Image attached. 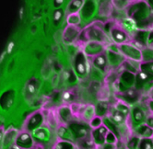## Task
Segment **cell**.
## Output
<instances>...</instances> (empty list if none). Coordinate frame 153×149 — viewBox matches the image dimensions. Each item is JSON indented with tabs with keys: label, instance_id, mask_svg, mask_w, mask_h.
<instances>
[{
	"label": "cell",
	"instance_id": "d4e9b609",
	"mask_svg": "<svg viewBox=\"0 0 153 149\" xmlns=\"http://www.w3.org/2000/svg\"><path fill=\"white\" fill-rule=\"evenodd\" d=\"M139 71L144 72L150 77H153V61L142 62L139 63Z\"/></svg>",
	"mask_w": 153,
	"mask_h": 149
},
{
	"label": "cell",
	"instance_id": "2e32d148",
	"mask_svg": "<svg viewBox=\"0 0 153 149\" xmlns=\"http://www.w3.org/2000/svg\"><path fill=\"white\" fill-rule=\"evenodd\" d=\"M132 118H133V121L137 124H141V123H144L146 122V115L144 113V111H142L139 107H134L132 111Z\"/></svg>",
	"mask_w": 153,
	"mask_h": 149
},
{
	"label": "cell",
	"instance_id": "8fae6325",
	"mask_svg": "<svg viewBox=\"0 0 153 149\" xmlns=\"http://www.w3.org/2000/svg\"><path fill=\"white\" fill-rule=\"evenodd\" d=\"M136 77H137V74H135L134 72L125 70L121 74V77H120V84L123 85L125 88H126V89H130L133 86H135Z\"/></svg>",
	"mask_w": 153,
	"mask_h": 149
},
{
	"label": "cell",
	"instance_id": "4dcf8cb0",
	"mask_svg": "<svg viewBox=\"0 0 153 149\" xmlns=\"http://www.w3.org/2000/svg\"><path fill=\"white\" fill-rule=\"evenodd\" d=\"M140 139L141 138L137 135H135L132 138H130L127 145H126V148L127 149H137L138 145H139Z\"/></svg>",
	"mask_w": 153,
	"mask_h": 149
},
{
	"label": "cell",
	"instance_id": "277c9868",
	"mask_svg": "<svg viewBox=\"0 0 153 149\" xmlns=\"http://www.w3.org/2000/svg\"><path fill=\"white\" fill-rule=\"evenodd\" d=\"M69 129L71 130L75 139H83V138L89 137L91 134V128L90 125L79 123V122H73L69 124Z\"/></svg>",
	"mask_w": 153,
	"mask_h": 149
},
{
	"label": "cell",
	"instance_id": "f35d334b",
	"mask_svg": "<svg viewBox=\"0 0 153 149\" xmlns=\"http://www.w3.org/2000/svg\"><path fill=\"white\" fill-rule=\"evenodd\" d=\"M63 100H67V101L72 100H73V94L70 91H65V92H64V94H63Z\"/></svg>",
	"mask_w": 153,
	"mask_h": 149
},
{
	"label": "cell",
	"instance_id": "8d00e7d4",
	"mask_svg": "<svg viewBox=\"0 0 153 149\" xmlns=\"http://www.w3.org/2000/svg\"><path fill=\"white\" fill-rule=\"evenodd\" d=\"M96 149H116V145H112V144L105 143L102 145H97Z\"/></svg>",
	"mask_w": 153,
	"mask_h": 149
},
{
	"label": "cell",
	"instance_id": "f6af8a7d",
	"mask_svg": "<svg viewBox=\"0 0 153 149\" xmlns=\"http://www.w3.org/2000/svg\"><path fill=\"white\" fill-rule=\"evenodd\" d=\"M152 100H153V96H152Z\"/></svg>",
	"mask_w": 153,
	"mask_h": 149
},
{
	"label": "cell",
	"instance_id": "52a82bcc",
	"mask_svg": "<svg viewBox=\"0 0 153 149\" xmlns=\"http://www.w3.org/2000/svg\"><path fill=\"white\" fill-rule=\"evenodd\" d=\"M103 52H104V46L102 45V44L98 41L86 42L84 46V51H83L86 56H91V57H94L98 55H100Z\"/></svg>",
	"mask_w": 153,
	"mask_h": 149
},
{
	"label": "cell",
	"instance_id": "d6986e66",
	"mask_svg": "<svg viewBox=\"0 0 153 149\" xmlns=\"http://www.w3.org/2000/svg\"><path fill=\"white\" fill-rule=\"evenodd\" d=\"M79 145L82 149H96L97 148V145L95 144L91 135L89 137L83 138V139H80Z\"/></svg>",
	"mask_w": 153,
	"mask_h": 149
},
{
	"label": "cell",
	"instance_id": "d6a6232c",
	"mask_svg": "<svg viewBox=\"0 0 153 149\" xmlns=\"http://www.w3.org/2000/svg\"><path fill=\"white\" fill-rule=\"evenodd\" d=\"M54 149H75L73 142L62 140L54 145Z\"/></svg>",
	"mask_w": 153,
	"mask_h": 149
},
{
	"label": "cell",
	"instance_id": "e575fe53",
	"mask_svg": "<svg viewBox=\"0 0 153 149\" xmlns=\"http://www.w3.org/2000/svg\"><path fill=\"white\" fill-rule=\"evenodd\" d=\"M117 141H118V138L112 132H108V134L106 135V141H105V143L112 144V145H116Z\"/></svg>",
	"mask_w": 153,
	"mask_h": 149
},
{
	"label": "cell",
	"instance_id": "7bdbcfd3",
	"mask_svg": "<svg viewBox=\"0 0 153 149\" xmlns=\"http://www.w3.org/2000/svg\"><path fill=\"white\" fill-rule=\"evenodd\" d=\"M147 3H148L149 7H150L152 13H153V0H150V1H147Z\"/></svg>",
	"mask_w": 153,
	"mask_h": 149
},
{
	"label": "cell",
	"instance_id": "83f0119b",
	"mask_svg": "<svg viewBox=\"0 0 153 149\" xmlns=\"http://www.w3.org/2000/svg\"><path fill=\"white\" fill-rule=\"evenodd\" d=\"M33 134L41 140H47L50 137V133L45 128H36L33 131Z\"/></svg>",
	"mask_w": 153,
	"mask_h": 149
},
{
	"label": "cell",
	"instance_id": "f546056e",
	"mask_svg": "<svg viewBox=\"0 0 153 149\" xmlns=\"http://www.w3.org/2000/svg\"><path fill=\"white\" fill-rule=\"evenodd\" d=\"M114 110H116L117 111L123 113L125 116H127V115L130 113V109H129V107H128V106H127L126 103H124V102H122V101H119V102H117V103L115 104V106H114Z\"/></svg>",
	"mask_w": 153,
	"mask_h": 149
},
{
	"label": "cell",
	"instance_id": "ffe728a7",
	"mask_svg": "<svg viewBox=\"0 0 153 149\" xmlns=\"http://www.w3.org/2000/svg\"><path fill=\"white\" fill-rule=\"evenodd\" d=\"M103 124L107 127L108 131L112 132L118 138V140H119L120 135H119V132H118V129H117V127H116V124L114 122H112L109 117H104V118H103Z\"/></svg>",
	"mask_w": 153,
	"mask_h": 149
},
{
	"label": "cell",
	"instance_id": "ab89813d",
	"mask_svg": "<svg viewBox=\"0 0 153 149\" xmlns=\"http://www.w3.org/2000/svg\"><path fill=\"white\" fill-rule=\"evenodd\" d=\"M145 123L147 124V125H149L150 128H152L153 129V115H151V116H149L148 118L146 119V122H145Z\"/></svg>",
	"mask_w": 153,
	"mask_h": 149
},
{
	"label": "cell",
	"instance_id": "4fadbf2b",
	"mask_svg": "<svg viewBox=\"0 0 153 149\" xmlns=\"http://www.w3.org/2000/svg\"><path fill=\"white\" fill-rule=\"evenodd\" d=\"M136 134L140 138H152L153 137V129L150 128L149 125H147L144 122V123H141L137 126Z\"/></svg>",
	"mask_w": 153,
	"mask_h": 149
},
{
	"label": "cell",
	"instance_id": "1f68e13d",
	"mask_svg": "<svg viewBox=\"0 0 153 149\" xmlns=\"http://www.w3.org/2000/svg\"><path fill=\"white\" fill-rule=\"evenodd\" d=\"M103 124V118L100 116H94L93 118L91 120L90 122V127L91 128V130L93 129H97L98 127H100Z\"/></svg>",
	"mask_w": 153,
	"mask_h": 149
},
{
	"label": "cell",
	"instance_id": "e0dca14e",
	"mask_svg": "<svg viewBox=\"0 0 153 149\" xmlns=\"http://www.w3.org/2000/svg\"><path fill=\"white\" fill-rule=\"evenodd\" d=\"M58 134L60 136V138H62V140L65 141H69V142H74L75 137L71 132V130L69 129V127L67 126H62L58 130Z\"/></svg>",
	"mask_w": 153,
	"mask_h": 149
},
{
	"label": "cell",
	"instance_id": "cb8c5ba5",
	"mask_svg": "<svg viewBox=\"0 0 153 149\" xmlns=\"http://www.w3.org/2000/svg\"><path fill=\"white\" fill-rule=\"evenodd\" d=\"M94 116H96V111H95V106H88L86 107L85 110L82 112V118L85 121H89L91 122V120L93 118Z\"/></svg>",
	"mask_w": 153,
	"mask_h": 149
},
{
	"label": "cell",
	"instance_id": "836d02e7",
	"mask_svg": "<svg viewBox=\"0 0 153 149\" xmlns=\"http://www.w3.org/2000/svg\"><path fill=\"white\" fill-rule=\"evenodd\" d=\"M60 116H61V118L65 121V122H68L71 118V116H72V112H71V110L70 108L68 107H63L60 109Z\"/></svg>",
	"mask_w": 153,
	"mask_h": 149
},
{
	"label": "cell",
	"instance_id": "484cf974",
	"mask_svg": "<svg viewBox=\"0 0 153 149\" xmlns=\"http://www.w3.org/2000/svg\"><path fill=\"white\" fill-rule=\"evenodd\" d=\"M94 2H84L83 7L87 8V11H81L80 15L85 17L84 18H89L94 12Z\"/></svg>",
	"mask_w": 153,
	"mask_h": 149
},
{
	"label": "cell",
	"instance_id": "5bb4252c",
	"mask_svg": "<svg viewBox=\"0 0 153 149\" xmlns=\"http://www.w3.org/2000/svg\"><path fill=\"white\" fill-rule=\"evenodd\" d=\"M92 63L96 68L104 72L105 67L107 66V56L105 55V52H103L102 54L92 57Z\"/></svg>",
	"mask_w": 153,
	"mask_h": 149
},
{
	"label": "cell",
	"instance_id": "7a4b0ae2",
	"mask_svg": "<svg viewBox=\"0 0 153 149\" xmlns=\"http://www.w3.org/2000/svg\"><path fill=\"white\" fill-rule=\"evenodd\" d=\"M80 38L84 37L83 41L85 42L89 41H98V42H102L107 41V35L105 34L104 30L97 25L91 24L90 27L87 28L84 31L80 33Z\"/></svg>",
	"mask_w": 153,
	"mask_h": 149
},
{
	"label": "cell",
	"instance_id": "7c38bea8",
	"mask_svg": "<svg viewBox=\"0 0 153 149\" xmlns=\"http://www.w3.org/2000/svg\"><path fill=\"white\" fill-rule=\"evenodd\" d=\"M106 56H107V61L113 66H117L119 65L124 63V55L120 52H114L111 50L106 51Z\"/></svg>",
	"mask_w": 153,
	"mask_h": 149
},
{
	"label": "cell",
	"instance_id": "74e56055",
	"mask_svg": "<svg viewBox=\"0 0 153 149\" xmlns=\"http://www.w3.org/2000/svg\"><path fill=\"white\" fill-rule=\"evenodd\" d=\"M147 47L153 51V30L149 31V39H148V46Z\"/></svg>",
	"mask_w": 153,
	"mask_h": 149
},
{
	"label": "cell",
	"instance_id": "4316f807",
	"mask_svg": "<svg viewBox=\"0 0 153 149\" xmlns=\"http://www.w3.org/2000/svg\"><path fill=\"white\" fill-rule=\"evenodd\" d=\"M83 5H84V1H79V0H76V1H72L69 4V6H68L69 14L79 12V10L82 8Z\"/></svg>",
	"mask_w": 153,
	"mask_h": 149
},
{
	"label": "cell",
	"instance_id": "60d3db41",
	"mask_svg": "<svg viewBox=\"0 0 153 149\" xmlns=\"http://www.w3.org/2000/svg\"><path fill=\"white\" fill-rule=\"evenodd\" d=\"M14 48V42L13 41H10L8 45H7V54H11V52Z\"/></svg>",
	"mask_w": 153,
	"mask_h": 149
},
{
	"label": "cell",
	"instance_id": "6da1fadb",
	"mask_svg": "<svg viewBox=\"0 0 153 149\" xmlns=\"http://www.w3.org/2000/svg\"><path fill=\"white\" fill-rule=\"evenodd\" d=\"M127 13L128 18H133L137 25L153 16V13L147 2H137L131 6L129 5Z\"/></svg>",
	"mask_w": 153,
	"mask_h": 149
},
{
	"label": "cell",
	"instance_id": "d590c367",
	"mask_svg": "<svg viewBox=\"0 0 153 149\" xmlns=\"http://www.w3.org/2000/svg\"><path fill=\"white\" fill-rule=\"evenodd\" d=\"M62 17H63V9H61V8L56 9L53 14V19L56 21H59L62 18Z\"/></svg>",
	"mask_w": 153,
	"mask_h": 149
},
{
	"label": "cell",
	"instance_id": "f1b7e54d",
	"mask_svg": "<svg viewBox=\"0 0 153 149\" xmlns=\"http://www.w3.org/2000/svg\"><path fill=\"white\" fill-rule=\"evenodd\" d=\"M137 149H153L152 138H141Z\"/></svg>",
	"mask_w": 153,
	"mask_h": 149
},
{
	"label": "cell",
	"instance_id": "3957f363",
	"mask_svg": "<svg viewBox=\"0 0 153 149\" xmlns=\"http://www.w3.org/2000/svg\"><path fill=\"white\" fill-rule=\"evenodd\" d=\"M120 52L124 55V57L128 58L129 60L137 62L138 63L143 62V55H142V50L132 44L131 42L124 44L122 45H119Z\"/></svg>",
	"mask_w": 153,
	"mask_h": 149
},
{
	"label": "cell",
	"instance_id": "30bf717a",
	"mask_svg": "<svg viewBox=\"0 0 153 149\" xmlns=\"http://www.w3.org/2000/svg\"><path fill=\"white\" fill-rule=\"evenodd\" d=\"M120 26L122 27V29L126 31V32L132 37L136 31L138 30V27H137V23L136 22V21L131 18H125L121 20V22H120L119 24Z\"/></svg>",
	"mask_w": 153,
	"mask_h": 149
},
{
	"label": "cell",
	"instance_id": "8992f818",
	"mask_svg": "<svg viewBox=\"0 0 153 149\" xmlns=\"http://www.w3.org/2000/svg\"><path fill=\"white\" fill-rule=\"evenodd\" d=\"M75 70L78 76L84 77L88 72V63H87V56L83 52H80L76 56L75 59Z\"/></svg>",
	"mask_w": 153,
	"mask_h": 149
},
{
	"label": "cell",
	"instance_id": "44dd1931",
	"mask_svg": "<svg viewBox=\"0 0 153 149\" xmlns=\"http://www.w3.org/2000/svg\"><path fill=\"white\" fill-rule=\"evenodd\" d=\"M122 95L124 96L125 98L127 99V100L129 102H133V101L137 100V98H138V90L130 88V89H127L124 90Z\"/></svg>",
	"mask_w": 153,
	"mask_h": 149
},
{
	"label": "cell",
	"instance_id": "7402d4cb",
	"mask_svg": "<svg viewBox=\"0 0 153 149\" xmlns=\"http://www.w3.org/2000/svg\"><path fill=\"white\" fill-rule=\"evenodd\" d=\"M126 117V116H125L123 113L119 112V111H117L116 110L114 109V111L111 112V115L109 116V118H110L111 121L114 122L115 124H121V123H123L125 122Z\"/></svg>",
	"mask_w": 153,
	"mask_h": 149
},
{
	"label": "cell",
	"instance_id": "ac0fdd59",
	"mask_svg": "<svg viewBox=\"0 0 153 149\" xmlns=\"http://www.w3.org/2000/svg\"><path fill=\"white\" fill-rule=\"evenodd\" d=\"M95 111L97 116H100L102 118H103L109 111V104L106 101L99 102L95 106Z\"/></svg>",
	"mask_w": 153,
	"mask_h": 149
},
{
	"label": "cell",
	"instance_id": "ba28073f",
	"mask_svg": "<svg viewBox=\"0 0 153 149\" xmlns=\"http://www.w3.org/2000/svg\"><path fill=\"white\" fill-rule=\"evenodd\" d=\"M108 129L107 127L102 124V126L98 127L97 129H93L91 131V137L97 145H102L105 144L106 141V135L108 134Z\"/></svg>",
	"mask_w": 153,
	"mask_h": 149
},
{
	"label": "cell",
	"instance_id": "ee69618b",
	"mask_svg": "<svg viewBox=\"0 0 153 149\" xmlns=\"http://www.w3.org/2000/svg\"><path fill=\"white\" fill-rule=\"evenodd\" d=\"M22 16H23V7H21L19 10V18H22Z\"/></svg>",
	"mask_w": 153,
	"mask_h": 149
},
{
	"label": "cell",
	"instance_id": "b9f144b4",
	"mask_svg": "<svg viewBox=\"0 0 153 149\" xmlns=\"http://www.w3.org/2000/svg\"><path fill=\"white\" fill-rule=\"evenodd\" d=\"M6 55H7V52H3L2 54H1V56H0V63H1L2 62H3V60H4V58H5V56H6Z\"/></svg>",
	"mask_w": 153,
	"mask_h": 149
},
{
	"label": "cell",
	"instance_id": "5b68a950",
	"mask_svg": "<svg viewBox=\"0 0 153 149\" xmlns=\"http://www.w3.org/2000/svg\"><path fill=\"white\" fill-rule=\"evenodd\" d=\"M110 35L112 40L116 45H122L124 44H127L129 41V35L122 29L120 25L114 26L110 30Z\"/></svg>",
	"mask_w": 153,
	"mask_h": 149
},
{
	"label": "cell",
	"instance_id": "603a6c76",
	"mask_svg": "<svg viewBox=\"0 0 153 149\" xmlns=\"http://www.w3.org/2000/svg\"><path fill=\"white\" fill-rule=\"evenodd\" d=\"M81 20V15L80 12L76 13H71L68 15L67 18V22L69 26H79Z\"/></svg>",
	"mask_w": 153,
	"mask_h": 149
},
{
	"label": "cell",
	"instance_id": "9a60e30c",
	"mask_svg": "<svg viewBox=\"0 0 153 149\" xmlns=\"http://www.w3.org/2000/svg\"><path fill=\"white\" fill-rule=\"evenodd\" d=\"M150 76L142 71H138L137 73V77H136V84L135 86L137 88V89H140L143 88L145 85L149 81L150 79Z\"/></svg>",
	"mask_w": 153,
	"mask_h": 149
},
{
	"label": "cell",
	"instance_id": "9c48e42d",
	"mask_svg": "<svg viewBox=\"0 0 153 149\" xmlns=\"http://www.w3.org/2000/svg\"><path fill=\"white\" fill-rule=\"evenodd\" d=\"M81 31L79 28V26H69L68 25V27L65 28L64 34H63V38L64 41L67 42V44H72L74 42L78 37L79 38Z\"/></svg>",
	"mask_w": 153,
	"mask_h": 149
}]
</instances>
